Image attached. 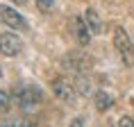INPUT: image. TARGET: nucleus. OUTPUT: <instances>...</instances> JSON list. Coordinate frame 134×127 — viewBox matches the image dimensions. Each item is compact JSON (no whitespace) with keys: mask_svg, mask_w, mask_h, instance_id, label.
<instances>
[{"mask_svg":"<svg viewBox=\"0 0 134 127\" xmlns=\"http://www.w3.org/2000/svg\"><path fill=\"white\" fill-rule=\"evenodd\" d=\"M14 100L23 111H34L36 107L43 102V93L39 86L30 84V82H23V84L14 86Z\"/></svg>","mask_w":134,"mask_h":127,"instance_id":"nucleus-1","label":"nucleus"},{"mask_svg":"<svg viewBox=\"0 0 134 127\" xmlns=\"http://www.w3.org/2000/svg\"><path fill=\"white\" fill-rule=\"evenodd\" d=\"M114 45L118 50L123 63H125L127 68H134V43H132V39H130V34H127L120 25L114 27Z\"/></svg>","mask_w":134,"mask_h":127,"instance_id":"nucleus-2","label":"nucleus"},{"mask_svg":"<svg viewBox=\"0 0 134 127\" xmlns=\"http://www.w3.org/2000/svg\"><path fill=\"white\" fill-rule=\"evenodd\" d=\"M52 93H55L57 100L64 102V105H75V100H77L75 82H71L68 77H55L52 79Z\"/></svg>","mask_w":134,"mask_h":127,"instance_id":"nucleus-3","label":"nucleus"},{"mask_svg":"<svg viewBox=\"0 0 134 127\" xmlns=\"http://www.w3.org/2000/svg\"><path fill=\"white\" fill-rule=\"evenodd\" d=\"M0 21L5 23L7 27L18 30V32H27V30H30L27 21H25V18H23V16L16 11V9L7 7V5H0Z\"/></svg>","mask_w":134,"mask_h":127,"instance_id":"nucleus-4","label":"nucleus"},{"mask_svg":"<svg viewBox=\"0 0 134 127\" xmlns=\"http://www.w3.org/2000/svg\"><path fill=\"white\" fill-rule=\"evenodd\" d=\"M21 50H23V43L16 34H12V32L0 34V52L5 57H16Z\"/></svg>","mask_w":134,"mask_h":127,"instance_id":"nucleus-5","label":"nucleus"},{"mask_svg":"<svg viewBox=\"0 0 134 127\" xmlns=\"http://www.w3.org/2000/svg\"><path fill=\"white\" fill-rule=\"evenodd\" d=\"M71 25H73V36L77 39V43L80 45H89V41H91V30L86 27V23H84V18H73L71 21Z\"/></svg>","mask_w":134,"mask_h":127,"instance_id":"nucleus-6","label":"nucleus"},{"mask_svg":"<svg viewBox=\"0 0 134 127\" xmlns=\"http://www.w3.org/2000/svg\"><path fill=\"white\" fill-rule=\"evenodd\" d=\"M84 23H86V27L91 30V34H102L105 32V23H102V18L98 16V11L93 7H89V9H84Z\"/></svg>","mask_w":134,"mask_h":127,"instance_id":"nucleus-7","label":"nucleus"},{"mask_svg":"<svg viewBox=\"0 0 134 127\" xmlns=\"http://www.w3.org/2000/svg\"><path fill=\"white\" fill-rule=\"evenodd\" d=\"M64 68L75 73V75H82L89 68V61H86L84 57H80V55H68V57H64Z\"/></svg>","mask_w":134,"mask_h":127,"instance_id":"nucleus-8","label":"nucleus"},{"mask_svg":"<svg viewBox=\"0 0 134 127\" xmlns=\"http://www.w3.org/2000/svg\"><path fill=\"white\" fill-rule=\"evenodd\" d=\"M93 102H96V109H98V111H107V109H111V105H114V95L107 93V91H98L93 95Z\"/></svg>","mask_w":134,"mask_h":127,"instance_id":"nucleus-9","label":"nucleus"},{"mask_svg":"<svg viewBox=\"0 0 134 127\" xmlns=\"http://www.w3.org/2000/svg\"><path fill=\"white\" fill-rule=\"evenodd\" d=\"M2 127H34V125L27 118H9V120H5Z\"/></svg>","mask_w":134,"mask_h":127,"instance_id":"nucleus-10","label":"nucleus"},{"mask_svg":"<svg viewBox=\"0 0 134 127\" xmlns=\"http://www.w3.org/2000/svg\"><path fill=\"white\" fill-rule=\"evenodd\" d=\"M57 0H36V7H39V11H43V14H50L52 11V7H55Z\"/></svg>","mask_w":134,"mask_h":127,"instance_id":"nucleus-11","label":"nucleus"},{"mask_svg":"<svg viewBox=\"0 0 134 127\" xmlns=\"http://www.w3.org/2000/svg\"><path fill=\"white\" fill-rule=\"evenodd\" d=\"M9 107H12V100H9V95L5 91H0V113L9 111Z\"/></svg>","mask_w":134,"mask_h":127,"instance_id":"nucleus-12","label":"nucleus"},{"mask_svg":"<svg viewBox=\"0 0 134 127\" xmlns=\"http://www.w3.org/2000/svg\"><path fill=\"white\" fill-rule=\"evenodd\" d=\"M118 127H134V120L130 118V116H123V118L118 120Z\"/></svg>","mask_w":134,"mask_h":127,"instance_id":"nucleus-13","label":"nucleus"},{"mask_svg":"<svg viewBox=\"0 0 134 127\" xmlns=\"http://www.w3.org/2000/svg\"><path fill=\"white\" fill-rule=\"evenodd\" d=\"M71 127H84V120H82V118H75L71 123Z\"/></svg>","mask_w":134,"mask_h":127,"instance_id":"nucleus-14","label":"nucleus"},{"mask_svg":"<svg viewBox=\"0 0 134 127\" xmlns=\"http://www.w3.org/2000/svg\"><path fill=\"white\" fill-rule=\"evenodd\" d=\"M9 2H14V5H18V7H23V5H27V0H9Z\"/></svg>","mask_w":134,"mask_h":127,"instance_id":"nucleus-15","label":"nucleus"},{"mask_svg":"<svg viewBox=\"0 0 134 127\" xmlns=\"http://www.w3.org/2000/svg\"><path fill=\"white\" fill-rule=\"evenodd\" d=\"M0 77H2V68H0Z\"/></svg>","mask_w":134,"mask_h":127,"instance_id":"nucleus-16","label":"nucleus"}]
</instances>
